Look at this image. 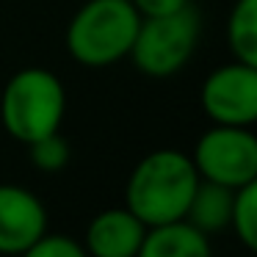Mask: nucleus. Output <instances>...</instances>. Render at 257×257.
Masks as SVG:
<instances>
[{"mask_svg": "<svg viewBox=\"0 0 257 257\" xmlns=\"http://www.w3.org/2000/svg\"><path fill=\"white\" fill-rule=\"evenodd\" d=\"M199 174L191 155L180 150L147 152L124 183V207L147 227L183 221Z\"/></svg>", "mask_w": 257, "mask_h": 257, "instance_id": "nucleus-1", "label": "nucleus"}, {"mask_svg": "<svg viewBox=\"0 0 257 257\" xmlns=\"http://www.w3.org/2000/svg\"><path fill=\"white\" fill-rule=\"evenodd\" d=\"M67 113V91L56 72L25 67L14 72L0 94V122L20 144H34L61 130Z\"/></svg>", "mask_w": 257, "mask_h": 257, "instance_id": "nucleus-2", "label": "nucleus"}, {"mask_svg": "<svg viewBox=\"0 0 257 257\" xmlns=\"http://www.w3.org/2000/svg\"><path fill=\"white\" fill-rule=\"evenodd\" d=\"M139 23L130 0H89L67 25V53L83 67H111L130 56Z\"/></svg>", "mask_w": 257, "mask_h": 257, "instance_id": "nucleus-3", "label": "nucleus"}, {"mask_svg": "<svg viewBox=\"0 0 257 257\" xmlns=\"http://www.w3.org/2000/svg\"><path fill=\"white\" fill-rule=\"evenodd\" d=\"M202 34V20L194 6L163 17H141L130 61L147 78H172L191 61Z\"/></svg>", "mask_w": 257, "mask_h": 257, "instance_id": "nucleus-4", "label": "nucleus"}, {"mask_svg": "<svg viewBox=\"0 0 257 257\" xmlns=\"http://www.w3.org/2000/svg\"><path fill=\"white\" fill-rule=\"evenodd\" d=\"M194 169L202 180L240 188L257 180V139L251 127L213 124L196 139L191 152Z\"/></svg>", "mask_w": 257, "mask_h": 257, "instance_id": "nucleus-5", "label": "nucleus"}, {"mask_svg": "<svg viewBox=\"0 0 257 257\" xmlns=\"http://www.w3.org/2000/svg\"><path fill=\"white\" fill-rule=\"evenodd\" d=\"M199 102L213 124L251 127L257 122V64L232 58L216 67L202 83Z\"/></svg>", "mask_w": 257, "mask_h": 257, "instance_id": "nucleus-6", "label": "nucleus"}, {"mask_svg": "<svg viewBox=\"0 0 257 257\" xmlns=\"http://www.w3.org/2000/svg\"><path fill=\"white\" fill-rule=\"evenodd\" d=\"M47 232V207L34 191L0 183V254L20 257Z\"/></svg>", "mask_w": 257, "mask_h": 257, "instance_id": "nucleus-7", "label": "nucleus"}, {"mask_svg": "<svg viewBox=\"0 0 257 257\" xmlns=\"http://www.w3.org/2000/svg\"><path fill=\"white\" fill-rule=\"evenodd\" d=\"M147 235V224L127 207H105L89 221L83 249L89 257H136Z\"/></svg>", "mask_w": 257, "mask_h": 257, "instance_id": "nucleus-8", "label": "nucleus"}, {"mask_svg": "<svg viewBox=\"0 0 257 257\" xmlns=\"http://www.w3.org/2000/svg\"><path fill=\"white\" fill-rule=\"evenodd\" d=\"M232 199H235V188H227L221 183H210V180L199 177V183L194 188V196H191L188 207H185L183 221L191 224L194 229H199L207 238L218 235L224 229H229Z\"/></svg>", "mask_w": 257, "mask_h": 257, "instance_id": "nucleus-9", "label": "nucleus"}, {"mask_svg": "<svg viewBox=\"0 0 257 257\" xmlns=\"http://www.w3.org/2000/svg\"><path fill=\"white\" fill-rule=\"evenodd\" d=\"M136 257H213L210 238L185 221L147 227Z\"/></svg>", "mask_w": 257, "mask_h": 257, "instance_id": "nucleus-10", "label": "nucleus"}, {"mask_svg": "<svg viewBox=\"0 0 257 257\" xmlns=\"http://www.w3.org/2000/svg\"><path fill=\"white\" fill-rule=\"evenodd\" d=\"M227 47L235 61L257 64V0H235L227 17Z\"/></svg>", "mask_w": 257, "mask_h": 257, "instance_id": "nucleus-11", "label": "nucleus"}, {"mask_svg": "<svg viewBox=\"0 0 257 257\" xmlns=\"http://www.w3.org/2000/svg\"><path fill=\"white\" fill-rule=\"evenodd\" d=\"M229 229H235L238 240L249 251L257 249V180L254 183L240 185V188H235Z\"/></svg>", "mask_w": 257, "mask_h": 257, "instance_id": "nucleus-12", "label": "nucleus"}, {"mask_svg": "<svg viewBox=\"0 0 257 257\" xmlns=\"http://www.w3.org/2000/svg\"><path fill=\"white\" fill-rule=\"evenodd\" d=\"M28 155H31L34 169L53 174V172H61V169L69 163L72 150H69V141L61 136V130H56V133H50V136H45V139L28 144Z\"/></svg>", "mask_w": 257, "mask_h": 257, "instance_id": "nucleus-13", "label": "nucleus"}, {"mask_svg": "<svg viewBox=\"0 0 257 257\" xmlns=\"http://www.w3.org/2000/svg\"><path fill=\"white\" fill-rule=\"evenodd\" d=\"M20 257H89L83 249V243L69 235H53L45 232L39 240L28 246Z\"/></svg>", "mask_w": 257, "mask_h": 257, "instance_id": "nucleus-14", "label": "nucleus"}, {"mask_svg": "<svg viewBox=\"0 0 257 257\" xmlns=\"http://www.w3.org/2000/svg\"><path fill=\"white\" fill-rule=\"evenodd\" d=\"M130 3L141 17H163V14H174L185 9L191 0H130Z\"/></svg>", "mask_w": 257, "mask_h": 257, "instance_id": "nucleus-15", "label": "nucleus"}]
</instances>
